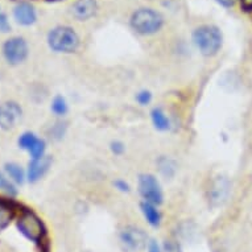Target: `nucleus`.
Returning <instances> with one entry per match:
<instances>
[{"label": "nucleus", "mask_w": 252, "mask_h": 252, "mask_svg": "<svg viewBox=\"0 0 252 252\" xmlns=\"http://www.w3.org/2000/svg\"><path fill=\"white\" fill-rule=\"evenodd\" d=\"M19 203L12 198L0 197V231L8 227L13 219L19 214Z\"/></svg>", "instance_id": "obj_12"}, {"label": "nucleus", "mask_w": 252, "mask_h": 252, "mask_svg": "<svg viewBox=\"0 0 252 252\" xmlns=\"http://www.w3.org/2000/svg\"><path fill=\"white\" fill-rule=\"evenodd\" d=\"M147 248H148V252H162L161 250V246L157 243L156 240H149L148 246H147Z\"/></svg>", "instance_id": "obj_27"}, {"label": "nucleus", "mask_w": 252, "mask_h": 252, "mask_svg": "<svg viewBox=\"0 0 252 252\" xmlns=\"http://www.w3.org/2000/svg\"><path fill=\"white\" fill-rule=\"evenodd\" d=\"M137 189H139V194L145 202L153 203L156 206H160L164 202L162 188L155 174H140L139 180H137Z\"/></svg>", "instance_id": "obj_5"}, {"label": "nucleus", "mask_w": 252, "mask_h": 252, "mask_svg": "<svg viewBox=\"0 0 252 252\" xmlns=\"http://www.w3.org/2000/svg\"><path fill=\"white\" fill-rule=\"evenodd\" d=\"M215 1H217L219 5L224 7V8H230V7H232V5L235 4L236 0H215Z\"/></svg>", "instance_id": "obj_29"}, {"label": "nucleus", "mask_w": 252, "mask_h": 252, "mask_svg": "<svg viewBox=\"0 0 252 252\" xmlns=\"http://www.w3.org/2000/svg\"><path fill=\"white\" fill-rule=\"evenodd\" d=\"M120 243L124 250L131 252H136L148 246V236L143 228L136 226H127L120 231Z\"/></svg>", "instance_id": "obj_7"}, {"label": "nucleus", "mask_w": 252, "mask_h": 252, "mask_svg": "<svg viewBox=\"0 0 252 252\" xmlns=\"http://www.w3.org/2000/svg\"><path fill=\"white\" fill-rule=\"evenodd\" d=\"M240 4L246 12H252V0H240Z\"/></svg>", "instance_id": "obj_28"}, {"label": "nucleus", "mask_w": 252, "mask_h": 252, "mask_svg": "<svg viewBox=\"0 0 252 252\" xmlns=\"http://www.w3.org/2000/svg\"><path fill=\"white\" fill-rule=\"evenodd\" d=\"M50 110H52V112H53L54 115L60 116V118H63V116L67 114V111H69V104H67L66 98L62 95L54 96L53 100H52Z\"/></svg>", "instance_id": "obj_19"}, {"label": "nucleus", "mask_w": 252, "mask_h": 252, "mask_svg": "<svg viewBox=\"0 0 252 252\" xmlns=\"http://www.w3.org/2000/svg\"><path fill=\"white\" fill-rule=\"evenodd\" d=\"M164 24V17L155 9L140 8L131 16V27L139 34L149 36L158 32Z\"/></svg>", "instance_id": "obj_4"}, {"label": "nucleus", "mask_w": 252, "mask_h": 252, "mask_svg": "<svg viewBox=\"0 0 252 252\" xmlns=\"http://www.w3.org/2000/svg\"><path fill=\"white\" fill-rule=\"evenodd\" d=\"M114 188H115L118 191H120V193H128V191L131 190L128 182L124 181L122 178H118V180L114 181Z\"/></svg>", "instance_id": "obj_25"}, {"label": "nucleus", "mask_w": 252, "mask_h": 252, "mask_svg": "<svg viewBox=\"0 0 252 252\" xmlns=\"http://www.w3.org/2000/svg\"><path fill=\"white\" fill-rule=\"evenodd\" d=\"M140 210L141 214L144 217V219L147 220V223L152 227H158L161 224L162 220V214L161 211L158 210V206L153 205V203L149 202H143L140 203Z\"/></svg>", "instance_id": "obj_15"}, {"label": "nucleus", "mask_w": 252, "mask_h": 252, "mask_svg": "<svg viewBox=\"0 0 252 252\" xmlns=\"http://www.w3.org/2000/svg\"><path fill=\"white\" fill-rule=\"evenodd\" d=\"M53 1H54V0H53Z\"/></svg>", "instance_id": "obj_31"}, {"label": "nucleus", "mask_w": 252, "mask_h": 252, "mask_svg": "<svg viewBox=\"0 0 252 252\" xmlns=\"http://www.w3.org/2000/svg\"><path fill=\"white\" fill-rule=\"evenodd\" d=\"M162 252H182L181 244L178 243L177 240L168 239L165 240L161 246Z\"/></svg>", "instance_id": "obj_23"}, {"label": "nucleus", "mask_w": 252, "mask_h": 252, "mask_svg": "<svg viewBox=\"0 0 252 252\" xmlns=\"http://www.w3.org/2000/svg\"><path fill=\"white\" fill-rule=\"evenodd\" d=\"M16 227L25 239L41 246L46 242V227L42 219L31 209H21L16 219Z\"/></svg>", "instance_id": "obj_1"}, {"label": "nucleus", "mask_w": 252, "mask_h": 252, "mask_svg": "<svg viewBox=\"0 0 252 252\" xmlns=\"http://www.w3.org/2000/svg\"><path fill=\"white\" fill-rule=\"evenodd\" d=\"M193 42L201 54L211 57L222 48L223 36L220 29L215 25H201L193 32Z\"/></svg>", "instance_id": "obj_2"}, {"label": "nucleus", "mask_w": 252, "mask_h": 252, "mask_svg": "<svg viewBox=\"0 0 252 252\" xmlns=\"http://www.w3.org/2000/svg\"><path fill=\"white\" fill-rule=\"evenodd\" d=\"M50 166H52V157L48 155L38 157V158H31L28 169H27V180L31 184H36L48 173Z\"/></svg>", "instance_id": "obj_11"}, {"label": "nucleus", "mask_w": 252, "mask_h": 252, "mask_svg": "<svg viewBox=\"0 0 252 252\" xmlns=\"http://www.w3.org/2000/svg\"><path fill=\"white\" fill-rule=\"evenodd\" d=\"M4 170L7 173V177L15 184V185H23L27 178V172H25L21 165L16 162H7L4 165Z\"/></svg>", "instance_id": "obj_17"}, {"label": "nucleus", "mask_w": 252, "mask_h": 252, "mask_svg": "<svg viewBox=\"0 0 252 252\" xmlns=\"http://www.w3.org/2000/svg\"><path fill=\"white\" fill-rule=\"evenodd\" d=\"M96 5L95 0H77L74 4L71 5V15L77 20H89L90 17L95 15Z\"/></svg>", "instance_id": "obj_14"}, {"label": "nucleus", "mask_w": 252, "mask_h": 252, "mask_svg": "<svg viewBox=\"0 0 252 252\" xmlns=\"http://www.w3.org/2000/svg\"><path fill=\"white\" fill-rule=\"evenodd\" d=\"M152 93L149 90H140L139 93L136 94V102L140 106H148L151 102H152Z\"/></svg>", "instance_id": "obj_22"}, {"label": "nucleus", "mask_w": 252, "mask_h": 252, "mask_svg": "<svg viewBox=\"0 0 252 252\" xmlns=\"http://www.w3.org/2000/svg\"><path fill=\"white\" fill-rule=\"evenodd\" d=\"M151 120H152L153 127L160 132L169 131L172 127L169 116L166 115V112L161 107H153L151 110Z\"/></svg>", "instance_id": "obj_16"}, {"label": "nucleus", "mask_w": 252, "mask_h": 252, "mask_svg": "<svg viewBox=\"0 0 252 252\" xmlns=\"http://www.w3.org/2000/svg\"><path fill=\"white\" fill-rule=\"evenodd\" d=\"M110 151H111L115 156H120V155H123L124 151H126V145L119 140H114L111 141V144H110Z\"/></svg>", "instance_id": "obj_24"}, {"label": "nucleus", "mask_w": 252, "mask_h": 252, "mask_svg": "<svg viewBox=\"0 0 252 252\" xmlns=\"http://www.w3.org/2000/svg\"><path fill=\"white\" fill-rule=\"evenodd\" d=\"M13 17H15V20L20 25L29 27V25L36 23L37 13H36V9H34V7L31 3H28V1H20L13 8Z\"/></svg>", "instance_id": "obj_13"}, {"label": "nucleus", "mask_w": 252, "mask_h": 252, "mask_svg": "<svg viewBox=\"0 0 252 252\" xmlns=\"http://www.w3.org/2000/svg\"><path fill=\"white\" fill-rule=\"evenodd\" d=\"M17 144H19L20 149L27 151L31 155V158H38V157L45 156V140L38 137L36 133L31 132V131L21 133L19 140H17Z\"/></svg>", "instance_id": "obj_9"}, {"label": "nucleus", "mask_w": 252, "mask_h": 252, "mask_svg": "<svg viewBox=\"0 0 252 252\" xmlns=\"http://www.w3.org/2000/svg\"><path fill=\"white\" fill-rule=\"evenodd\" d=\"M157 169L165 178H172L177 172V164L170 157L161 156L157 160Z\"/></svg>", "instance_id": "obj_18"}, {"label": "nucleus", "mask_w": 252, "mask_h": 252, "mask_svg": "<svg viewBox=\"0 0 252 252\" xmlns=\"http://www.w3.org/2000/svg\"><path fill=\"white\" fill-rule=\"evenodd\" d=\"M0 190L7 193L9 197H15L17 194V189L15 184L1 172H0Z\"/></svg>", "instance_id": "obj_20"}, {"label": "nucleus", "mask_w": 252, "mask_h": 252, "mask_svg": "<svg viewBox=\"0 0 252 252\" xmlns=\"http://www.w3.org/2000/svg\"><path fill=\"white\" fill-rule=\"evenodd\" d=\"M23 116V110L16 102H4L0 103V129L9 131L16 127Z\"/></svg>", "instance_id": "obj_10"}, {"label": "nucleus", "mask_w": 252, "mask_h": 252, "mask_svg": "<svg viewBox=\"0 0 252 252\" xmlns=\"http://www.w3.org/2000/svg\"><path fill=\"white\" fill-rule=\"evenodd\" d=\"M9 29H11V25L7 20V16L0 13V32H8Z\"/></svg>", "instance_id": "obj_26"}, {"label": "nucleus", "mask_w": 252, "mask_h": 252, "mask_svg": "<svg viewBox=\"0 0 252 252\" xmlns=\"http://www.w3.org/2000/svg\"><path fill=\"white\" fill-rule=\"evenodd\" d=\"M41 252H49V243L48 242L41 244Z\"/></svg>", "instance_id": "obj_30"}, {"label": "nucleus", "mask_w": 252, "mask_h": 252, "mask_svg": "<svg viewBox=\"0 0 252 252\" xmlns=\"http://www.w3.org/2000/svg\"><path fill=\"white\" fill-rule=\"evenodd\" d=\"M3 54L8 63L19 65L28 57V44L20 36L8 38L3 45Z\"/></svg>", "instance_id": "obj_8"}, {"label": "nucleus", "mask_w": 252, "mask_h": 252, "mask_svg": "<svg viewBox=\"0 0 252 252\" xmlns=\"http://www.w3.org/2000/svg\"><path fill=\"white\" fill-rule=\"evenodd\" d=\"M66 129H67V126L65 122H57L54 126H52L49 135L53 140H61L62 137L65 136Z\"/></svg>", "instance_id": "obj_21"}, {"label": "nucleus", "mask_w": 252, "mask_h": 252, "mask_svg": "<svg viewBox=\"0 0 252 252\" xmlns=\"http://www.w3.org/2000/svg\"><path fill=\"white\" fill-rule=\"evenodd\" d=\"M48 45L56 53H73L78 49L79 36L70 27H56L48 33Z\"/></svg>", "instance_id": "obj_3"}, {"label": "nucleus", "mask_w": 252, "mask_h": 252, "mask_svg": "<svg viewBox=\"0 0 252 252\" xmlns=\"http://www.w3.org/2000/svg\"><path fill=\"white\" fill-rule=\"evenodd\" d=\"M231 191V184L226 176L218 174L211 180L207 189V201L211 207H220L227 202Z\"/></svg>", "instance_id": "obj_6"}]
</instances>
